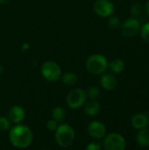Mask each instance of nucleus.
I'll list each match as a JSON object with an SVG mask.
<instances>
[{
	"label": "nucleus",
	"instance_id": "f3484780",
	"mask_svg": "<svg viewBox=\"0 0 149 150\" xmlns=\"http://www.w3.org/2000/svg\"><path fill=\"white\" fill-rule=\"evenodd\" d=\"M61 80L66 85H73L77 82V76L74 72H67L61 76Z\"/></svg>",
	"mask_w": 149,
	"mask_h": 150
},
{
	"label": "nucleus",
	"instance_id": "5701e85b",
	"mask_svg": "<svg viewBox=\"0 0 149 150\" xmlns=\"http://www.w3.org/2000/svg\"><path fill=\"white\" fill-rule=\"evenodd\" d=\"M58 127H59L58 122L56 120H54V119L53 120H49L47 122V128L50 132H55V130L57 129Z\"/></svg>",
	"mask_w": 149,
	"mask_h": 150
},
{
	"label": "nucleus",
	"instance_id": "4be33fe9",
	"mask_svg": "<svg viewBox=\"0 0 149 150\" xmlns=\"http://www.w3.org/2000/svg\"><path fill=\"white\" fill-rule=\"evenodd\" d=\"M120 25V19L118 16H112L108 20V25L112 29L117 28Z\"/></svg>",
	"mask_w": 149,
	"mask_h": 150
},
{
	"label": "nucleus",
	"instance_id": "ddd939ff",
	"mask_svg": "<svg viewBox=\"0 0 149 150\" xmlns=\"http://www.w3.org/2000/svg\"><path fill=\"white\" fill-rule=\"evenodd\" d=\"M136 142L139 146L142 148H148L149 147V129L147 127H144L142 129H140L137 136H136Z\"/></svg>",
	"mask_w": 149,
	"mask_h": 150
},
{
	"label": "nucleus",
	"instance_id": "f257e3e1",
	"mask_svg": "<svg viewBox=\"0 0 149 150\" xmlns=\"http://www.w3.org/2000/svg\"><path fill=\"white\" fill-rule=\"evenodd\" d=\"M9 139L11 145L17 149H25L29 147L33 140L32 130L25 125L16 124L9 133Z\"/></svg>",
	"mask_w": 149,
	"mask_h": 150
},
{
	"label": "nucleus",
	"instance_id": "393cba45",
	"mask_svg": "<svg viewBox=\"0 0 149 150\" xmlns=\"http://www.w3.org/2000/svg\"><path fill=\"white\" fill-rule=\"evenodd\" d=\"M145 10H146V12L147 14L149 16V0L146 3V5H145Z\"/></svg>",
	"mask_w": 149,
	"mask_h": 150
},
{
	"label": "nucleus",
	"instance_id": "f8f14e48",
	"mask_svg": "<svg viewBox=\"0 0 149 150\" xmlns=\"http://www.w3.org/2000/svg\"><path fill=\"white\" fill-rule=\"evenodd\" d=\"M117 78L112 73H105L100 80V84L103 89L106 91H112L117 86Z\"/></svg>",
	"mask_w": 149,
	"mask_h": 150
},
{
	"label": "nucleus",
	"instance_id": "6ab92c4d",
	"mask_svg": "<svg viewBox=\"0 0 149 150\" xmlns=\"http://www.w3.org/2000/svg\"><path fill=\"white\" fill-rule=\"evenodd\" d=\"M86 94H87V97H89L90 98H91V99H97V98H98L100 97L101 91H100V90L97 87L93 86V87H90L88 90V91H87Z\"/></svg>",
	"mask_w": 149,
	"mask_h": 150
},
{
	"label": "nucleus",
	"instance_id": "bb28decb",
	"mask_svg": "<svg viewBox=\"0 0 149 150\" xmlns=\"http://www.w3.org/2000/svg\"><path fill=\"white\" fill-rule=\"evenodd\" d=\"M1 72H2V69L0 68V74H1Z\"/></svg>",
	"mask_w": 149,
	"mask_h": 150
},
{
	"label": "nucleus",
	"instance_id": "412c9836",
	"mask_svg": "<svg viewBox=\"0 0 149 150\" xmlns=\"http://www.w3.org/2000/svg\"><path fill=\"white\" fill-rule=\"evenodd\" d=\"M11 127L10 120L6 117H0V131H7Z\"/></svg>",
	"mask_w": 149,
	"mask_h": 150
},
{
	"label": "nucleus",
	"instance_id": "0eeeda50",
	"mask_svg": "<svg viewBox=\"0 0 149 150\" xmlns=\"http://www.w3.org/2000/svg\"><path fill=\"white\" fill-rule=\"evenodd\" d=\"M94 11L99 17L107 18L113 14L115 6L111 0H97L94 4Z\"/></svg>",
	"mask_w": 149,
	"mask_h": 150
},
{
	"label": "nucleus",
	"instance_id": "6e6552de",
	"mask_svg": "<svg viewBox=\"0 0 149 150\" xmlns=\"http://www.w3.org/2000/svg\"><path fill=\"white\" fill-rule=\"evenodd\" d=\"M141 29V23L135 18L126 19L121 25V33L127 38L135 36Z\"/></svg>",
	"mask_w": 149,
	"mask_h": 150
},
{
	"label": "nucleus",
	"instance_id": "20e7f679",
	"mask_svg": "<svg viewBox=\"0 0 149 150\" xmlns=\"http://www.w3.org/2000/svg\"><path fill=\"white\" fill-rule=\"evenodd\" d=\"M41 75L48 82H57L61 77V69L54 62H46L41 66Z\"/></svg>",
	"mask_w": 149,
	"mask_h": 150
},
{
	"label": "nucleus",
	"instance_id": "7ed1b4c3",
	"mask_svg": "<svg viewBox=\"0 0 149 150\" xmlns=\"http://www.w3.org/2000/svg\"><path fill=\"white\" fill-rule=\"evenodd\" d=\"M75 131L73 127L67 124H61L55 130V142L61 148H68L72 145L75 140Z\"/></svg>",
	"mask_w": 149,
	"mask_h": 150
},
{
	"label": "nucleus",
	"instance_id": "423d86ee",
	"mask_svg": "<svg viewBox=\"0 0 149 150\" xmlns=\"http://www.w3.org/2000/svg\"><path fill=\"white\" fill-rule=\"evenodd\" d=\"M87 94L80 88L72 90L67 96V105L69 108L73 110H77L83 107L86 102Z\"/></svg>",
	"mask_w": 149,
	"mask_h": 150
},
{
	"label": "nucleus",
	"instance_id": "9b49d317",
	"mask_svg": "<svg viewBox=\"0 0 149 150\" xmlns=\"http://www.w3.org/2000/svg\"><path fill=\"white\" fill-rule=\"evenodd\" d=\"M131 124L133 128L140 130L144 127H147L149 124V119L145 113H137L133 116L131 120Z\"/></svg>",
	"mask_w": 149,
	"mask_h": 150
},
{
	"label": "nucleus",
	"instance_id": "aec40b11",
	"mask_svg": "<svg viewBox=\"0 0 149 150\" xmlns=\"http://www.w3.org/2000/svg\"><path fill=\"white\" fill-rule=\"evenodd\" d=\"M130 12L133 17H139L141 15L142 12V7L140 4H134L131 6Z\"/></svg>",
	"mask_w": 149,
	"mask_h": 150
},
{
	"label": "nucleus",
	"instance_id": "a878e982",
	"mask_svg": "<svg viewBox=\"0 0 149 150\" xmlns=\"http://www.w3.org/2000/svg\"><path fill=\"white\" fill-rule=\"evenodd\" d=\"M7 1H8V0H0V4H4V3H6Z\"/></svg>",
	"mask_w": 149,
	"mask_h": 150
},
{
	"label": "nucleus",
	"instance_id": "dca6fc26",
	"mask_svg": "<svg viewBox=\"0 0 149 150\" xmlns=\"http://www.w3.org/2000/svg\"><path fill=\"white\" fill-rule=\"evenodd\" d=\"M52 117L54 120H56L58 123L62 122L66 118V111L61 106L54 107L52 111Z\"/></svg>",
	"mask_w": 149,
	"mask_h": 150
},
{
	"label": "nucleus",
	"instance_id": "2eb2a0df",
	"mask_svg": "<svg viewBox=\"0 0 149 150\" xmlns=\"http://www.w3.org/2000/svg\"><path fill=\"white\" fill-rule=\"evenodd\" d=\"M125 62L124 61H122L121 59H119V58H116V59H113L108 68H110L111 71L114 74H121L124 69H125Z\"/></svg>",
	"mask_w": 149,
	"mask_h": 150
},
{
	"label": "nucleus",
	"instance_id": "b1692460",
	"mask_svg": "<svg viewBox=\"0 0 149 150\" xmlns=\"http://www.w3.org/2000/svg\"><path fill=\"white\" fill-rule=\"evenodd\" d=\"M101 149H102V146L97 142H90L86 147L87 150H100Z\"/></svg>",
	"mask_w": 149,
	"mask_h": 150
},
{
	"label": "nucleus",
	"instance_id": "4468645a",
	"mask_svg": "<svg viewBox=\"0 0 149 150\" xmlns=\"http://www.w3.org/2000/svg\"><path fill=\"white\" fill-rule=\"evenodd\" d=\"M100 110H101V105L97 101H90L84 107V112L90 117L97 115Z\"/></svg>",
	"mask_w": 149,
	"mask_h": 150
},
{
	"label": "nucleus",
	"instance_id": "39448f33",
	"mask_svg": "<svg viewBox=\"0 0 149 150\" xmlns=\"http://www.w3.org/2000/svg\"><path fill=\"white\" fill-rule=\"evenodd\" d=\"M103 146L106 150H125L126 142L120 134L112 133L105 136Z\"/></svg>",
	"mask_w": 149,
	"mask_h": 150
},
{
	"label": "nucleus",
	"instance_id": "1a4fd4ad",
	"mask_svg": "<svg viewBox=\"0 0 149 150\" xmlns=\"http://www.w3.org/2000/svg\"><path fill=\"white\" fill-rule=\"evenodd\" d=\"M88 133L90 136L96 140L103 139L106 134V127L101 121H92L88 126Z\"/></svg>",
	"mask_w": 149,
	"mask_h": 150
},
{
	"label": "nucleus",
	"instance_id": "f03ea898",
	"mask_svg": "<svg viewBox=\"0 0 149 150\" xmlns=\"http://www.w3.org/2000/svg\"><path fill=\"white\" fill-rule=\"evenodd\" d=\"M109 63L106 57L103 54H96L90 55L86 61V69L91 74L95 76L102 75L108 69Z\"/></svg>",
	"mask_w": 149,
	"mask_h": 150
},
{
	"label": "nucleus",
	"instance_id": "a211bd4d",
	"mask_svg": "<svg viewBox=\"0 0 149 150\" xmlns=\"http://www.w3.org/2000/svg\"><path fill=\"white\" fill-rule=\"evenodd\" d=\"M140 31H141V36L142 40L149 44V22L144 24L140 29Z\"/></svg>",
	"mask_w": 149,
	"mask_h": 150
},
{
	"label": "nucleus",
	"instance_id": "9d476101",
	"mask_svg": "<svg viewBox=\"0 0 149 150\" xmlns=\"http://www.w3.org/2000/svg\"><path fill=\"white\" fill-rule=\"evenodd\" d=\"M25 117V112L20 105H12L8 111V119L14 124L21 123Z\"/></svg>",
	"mask_w": 149,
	"mask_h": 150
}]
</instances>
